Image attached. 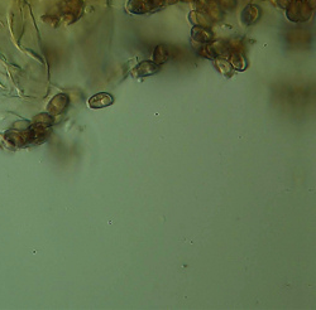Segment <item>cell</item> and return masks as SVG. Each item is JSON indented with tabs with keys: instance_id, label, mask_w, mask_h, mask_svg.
<instances>
[{
	"instance_id": "obj_1",
	"label": "cell",
	"mask_w": 316,
	"mask_h": 310,
	"mask_svg": "<svg viewBox=\"0 0 316 310\" xmlns=\"http://www.w3.org/2000/svg\"><path fill=\"white\" fill-rule=\"evenodd\" d=\"M287 15L292 21H304L310 18L311 10L307 4L297 1V3H293L290 6L289 10H287Z\"/></svg>"
},
{
	"instance_id": "obj_2",
	"label": "cell",
	"mask_w": 316,
	"mask_h": 310,
	"mask_svg": "<svg viewBox=\"0 0 316 310\" xmlns=\"http://www.w3.org/2000/svg\"><path fill=\"white\" fill-rule=\"evenodd\" d=\"M67 105H68V97L64 94H60L52 99V101L47 106V111L52 115H58L65 111Z\"/></svg>"
},
{
	"instance_id": "obj_3",
	"label": "cell",
	"mask_w": 316,
	"mask_h": 310,
	"mask_svg": "<svg viewBox=\"0 0 316 310\" xmlns=\"http://www.w3.org/2000/svg\"><path fill=\"white\" fill-rule=\"evenodd\" d=\"M158 69H159V66H157L155 62L143 61V62H140V63L134 68V76H135V77H148V76H152L155 75V73H157Z\"/></svg>"
},
{
	"instance_id": "obj_4",
	"label": "cell",
	"mask_w": 316,
	"mask_h": 310,
	"mask_svg": "<svg viewBox=\"0 0 316 310\" xmlns=\"http://www.w3.org/2000/svg\"><path fill=\"white\" fill-rule=\"evenodd\" d=\"M113 103H114V99H113L112 95L107 94V92H100V94H96L90 97L89 106L91 108H104L110 106Z\"/></svg>"
},
{
	"instance_id": "obj_5",
	"label": "cell",
	"mask_w": 316,
	"mask_h": 310,
	"mask_svg": "<svg viewBox=\"0 0 316 310\" xmlns=\"http://www.w3.org/2000/svg\"><path fill=\"white\" fill-rule=\"evenodd\" d=\"M192 38L200 43H209L213 41L214 34L213 32L210 29H207V28L198 25V27H195L194 30H192Z\"/></svg>"
},
{
	"instance_id": "obj_6",
	"label": "cell",
	"mask_w": 316,
	"mask_h": 310,
	"mask_svg": "<svg viewBox=\"0 0 316 310\" xmlns=\"http://www.w3.org/2000/svg\"><path fill=\"white\" fill-rule=\"evenodd\" d=\"M168 60V48L167 45L159 44L156 47L155 52H153V62L157 66L166 63V61Z\"/></svg>"
},
{
	"instance_id": "obj_7",
	"label": "cell",
	"mask_w": 316,
	"mask_h": 310,
	"mask_svg": "<svg viewBox=\"0 0 316 310\" xmlns=\"http://www.w3.org/2000/svg\"><path fill=\"white\" fill-rule=\"evenodd\" d=\"M258 8H255V6H248V8H246L244 9V13L243 14H247L248 17H247V19H244V23H247V24H252V23H254L255 21H257V18H258Z\"/></svg>"
},
{
	"instance_id": "obj_8",
	"label": "cell",
	"mask_w": 316,
	"mask_h": 310,
	"mask_svg": "<svg viewBox=\"0 0 316 310\" xmlns=\"http://www.w3.org/2000/svg\"><path fill=\"white\" fill-rule=\"evenodd\" d=\"M231 63L234 64L235 68L238 69H243L244 67H246V61H244V58L240 56L239 53H233L231 54Z\"/></svg>"
}]
</instances>
